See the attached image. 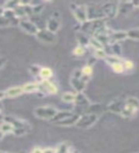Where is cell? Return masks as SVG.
<instances>
[{"instance_id":"cell-1","label":"cell","mask_w":139,"mask_h":153,"mask_svg":"<svg viewBox=\"0 0 139 153\" xmlns=\"http://www.w3.org/2000/svg\"><path fill=\"white\" fill-rule=\"evenodd\" d=\"M4 121L10 122L13 126H14V131L13 134L16 136H22L25 135L29 132V130L31 129L30 124L27 122L23 121V120L17 119V118H13V117H7V118H3Z\"/></svg>"},{"instance_id":"cell-2","label":"cell","mask_w":139,"mask_h":153,"mask_svg":"<svg viewBox=\"0 0 139 153\" xmlns=\"http://www.w3.org/2000/svg\"><path fill=\"white\" fill-rule=\"evenodd\" d=\"M58 111L51 106H40L35 109V115L42 120H51L54 119Z\"/></svg>"},{"instance_id":"cell-3","label":"cell","mask_w":139,"mask_h":153,"mask_svg":"<svg viewBox=\"0 0 139 153\" xmlns=\"http://www.w3.org/2000/svg\"><path fill=\"white\" fill-rule=\"evenodd\" d=\"M98 116L94 113H88V114H84L82 116H80L79 120L76 123L75 126L78 128H82V129H87L90 127L94 124V123L97 121Z\"/></svg>"},{"instance_id":"cell-4","label":"cell","mask_w":139,"mask_h":153,"mask_svg":"<svg viewBox=\"0 0 139 153\" xmlns=\"http://www.w3.org/2000/svg\"><path fill=\"white\" fill-rule=\"evenodd\" d=\"M137 110H139V100L136 98H129L126 100V105L124 107L123 111L121 113V116L123 117H131L135 114Z\"/></svg>"},{"instance_id":"cell-5","label":"cell","mask_w":139,"mask_h":153,"mask_svg":"<svg viewBox=\"0 0 139 153\" xmlns=\"http://www.w3.org/2000/svg\"><path fill=\"white\" fill-rule=\"evenodd\" d=\"M71 12L74 13L75 18L81 23H84L88 20V9L83 5H77L74 3H71L70 5Z\"/></svg>"},{"instance_id":"cell-6","label":"cell","mask_w":139,"mask_h":153,"mask_svg":"<svg viewBox=\"0 0 139 153\" xmlns=\"http://www.w3.org/2000/svg\"><path fill=\"white\" fill-rule=\"evenodd\" d=\"M61 25V20H60V13L58 12L52 13L51 18L47 21V30H49L51 33H54L58 31Z\"/></svg>"},{"instance_id":"cell-7","label":"cell","mask_w":139,"mask_h":153,"mask_svg":"<svg viewBox=\"0 0 139 153\" xmlns=\"http://www.w3.org/2000/svg\"><path fill=\"white\" fill-rule=\"evenodd\" d=\"M102 10L105 17H114L118 13V4L113 2H108L102 5Z\"/></svg>"},{"instance_id":"cell-8","label":"cell","mask_w":139,"mask_h":153,"mask_svg":"<svg viewBox=\"0 0 139 153\" xmlns=\"http://www.w3.org/2000/svg\"><path fill=\"white\" fill-rule=\"evenodd\" d=\"M36 36L38 39L45 43H54L56 39L55 33L50 32L49 30H47V29H40V30L38 31Z\"/></svg>"},{"instance_id":"cell-9","label":"cell","mask_w":139,"mask_h":153,"mask_svg":"<svg viewBox=\"0 0 139 153\" xmlns=\"http://www.w3.org/2000/svg\"><path fill=\"white\" fill-rule=\"evenodd\" d=\"M88 9V20H99L105 17L102 7L98 6H90Z\"/></svg>"},{"instance_id":"cell-10","label":"cell","mask_w":139,"mask_h":153,"mask_svg":"<svg viewBox=\"0 0 139 153\" xmlns=\"http://www.w3.org/2000/svg\"><path fill=\"white\" fill-rule=\"evenodd\" d=\"M19 26L22 29L23 31H25L28 33H31V35H37L39 29L35 25V23L29 20H21L19 23Z\"/></svg>"},{"instance_id":"cell-11","label":"cell","mask_w":139,"mask_h":153,"mask_svg":"<svg viewBox=\"0 0 139 153\" xmlns=\"http://www.w3.org/2000/svg\"><path fill=\"white\" fill-rule=\"evenodd\" d=\"M44 94H56L57 93V87L54 83L51 82L49 79L42 80L40 82V91Z\"/></svg>"},{"instance_id":"cell-12","label":"cell","mask_w":139,"mask_h":153,"mask_svg":"<svg viewBox=\"0 0 139 153\" xmlns=\"http://www.w3.org/2000/svg\"><path fill=\"white\" fill-rule=\"evenodd\" d=\"M24 93V90L22 86H15V87H11L7 89L6 91L1 92V100H4L5 98H14L17 96Z\"/></svg>"},{"instance_id":"cell-13","label":"cell","mask_w":139,"mask_h":153,"mask_svg":"<svg viewBox=\"0 0 139 153\" xmlns=\"http://www.w3.org/2000/svg\"><path fill=\"white\" fill-rule=\"evenodd\" d=\"M133 2H120L118 3V16H127L135 8Z\"/></svg>"},{"instance_id":"cell-14","label":"cell","mask_w":139,"mask_h":153,"mask_svg":"<svg viewBox=\"0 0 139 153\" xmlns=\"http://www.w3.org/2000/svg\"><path fill=\"white\" fill-rule=\"evenodd\" d=\"M86 81L82 78H74V76H71V86L77 91V93H82V91L86 87Z\"/></svg>"},{"instance_id":"cell-15","label":"cell","mask_w":139,"mask_h":153,"mask_svg":"<svg viewBox=\"0 0 139 153\" xmlns=\"http://www.w3.org/2000/svg\"><path fill=\"white\" fill-rule=\"evenodd\" d=\"M125 105H126V100H115V102L109 104L108 109L113 113H117L121 115Z\"/></svg>"},{"instance_id":"cell-16","label":"cell","mask_w":139,"mask_h":153,"mask_svg":"<svg viewBox=\"0 0 139 153\" xmlns=\"http://www.w3.org/2000/svg\"><path fill=\"white\" fill-rule=\"evenodd\" d=\"M128 37V33L127 32H122V31H118V32H113L111 33L110 35V40H111V45L114 44V43H118L119 41L126 39Z\"/></svg>"},{"instance_id":"cell-17","label":"cell","mask_w":139,"mask_h":153,"mask_svg":"<svg viewBox=\"0 0 139 153\" xmlns=\"http://www.w3.org/2000/svg\"><path fill=\"white\" fill-rule=\"evenodd\" d=\"M75 105L78 107H90V100H88V98L82 93H77L76 94V99H75V102H74Z\"/></svg>"},{"instance_id":"cell-18","label":"cell","mask_w":139,"mask_h":153,"mask_svg":"<svg viewBox=\"0 0 139 153\" xmlns=\"http://www.w3.org/2000/svg\"><path fill=\"white\" fill-rule=\"evenodd\" d=\"M22 88L24 90V93H36L40 91V83L38 82H28L25 83Z\"/></svg>"},{"instance_id":"cell-19","label":"cell","mask_w":139,"mask_h":153,"mask_svg":"<svg viewBox=\"0 0 139 153\" xmlns=\"http://www.w3.org/2000/svg\"><path fill=\"white\" fill-rule=\"evenodd\" d=\"M79 118H80V116L78 114H73L70 118L64 120V121L58 123L57 124H58V126H73V124H76Z\"/></svg>"},{"instance_id":"cell-20","label":"cell","mask_w":139,"mask_h":153,"mask_svg":"<svg viewBox=\"0 0 139 153\" xmlns=\"http://www.w3.org/2000/svg\"><path fill=\"white\" fill-rule=\"evenodd\" d=\"M73 114H74V113L69 112V111L58 112V113L56 114V116L51 120V122H52V123H54L55 124H57L58 123H60V122H62V121H64V120L70 118Z\"/></svg>"},{"instance_id":"cell-21","label":"cell","mask_w":139,"mask_h":153,"mask_svg":"<svg viewBox=\"0 0 139 153\" xmlns=\"http://www.w3.org/2000/svg\"><path fill=\"white\" fill-rule=\"evenodd\" d=\"M14 131V126L13 124L10 123V122H7V121H2V123H1V136L3 137L5 134H9V133H13Z\"/></svg>"},{"instance_id":"cell-22","label":"cell","mask_w":139,"mask_h":153,"mask_svg":"<svg viewBox=\"0 0 139 153\" xmlns=\"http://www.w3.org/2000/svg\"><path fill=\"white\" fill-rule=\"evenodd\" d=\"M62 100L65 102H68V103H71V102H75V99H76V94L74 93H71V92H66L64 94H62Z\"/></svg>"},{"instance_id":"cell-23","label":"cell","mask_w":139,"mask_h":153,"mask_svg":"<svg viewBox=\"0 0 139 153\" xmlns=\"http://www.w3.org/2000/svg\"><path fill=\"white\" fill-rule=\"evenodd\" d=\"M105 60H106L107 63H109L110 65H112V66H113L114 64H117V63H120V62H122L120 57H118L117 56H114V55H108L106 56V59H105Z\"/></svg>"},{"instance_id":"cell-24","label":"cell","mask_w":139,"mask_h":153,"mask_svg":"<svg viewBox=\"0 0 139 153\" xmlns=\"http://www.w3.org/2000/svg\"><path fill=\"white\" fill-rule=\"evenodd\" d=\"M51 75H52V72L50 68H48V67H43V68H41L39 76L42 79V80H47L51 78Z\"/></svg>"},{"instance_id":"cell-25","label":"cell","mask_w":139,"mask_h":153,"mask_svg":"<svg viewBox=\"0 0 139 153\" xmlns=\"http://www.w3.org/2000/svg\"><path fill=\"white\" fill-rule=\"evenodd\" d=\"M90 45L93 46L95 50L104 49V45L100 41H98L95 37H93V38H90Z\"/></svg>"},{"instance_id":"cell-26","label":"cell","mask_w":139,"mask_h":153,"mask_svg":"<svg viewBox=\"0 0 139 153\" xmlns=\"http://www.w3.org/2000/svg\"><path fill=\"white\" fill-rule=\"evenodd\" d=\"M127 33H128V37L132 38V39H139V28L128 31Z\"/></svg>"},{"instance_id":"cell-27","label":"cell","mask_w":139,"mask_h":153,"mask_svg":"<svg viewBox=\"0 0 139 153\" xmlns=\"http://www.w3.org/2000/svg\"><path fill=\"white\" fill-rule=\"evenodd\" d=\"M112 67H113V70L115 72V73L120 74V73H124V72H125V67H124V65H123V62H120V63H117V64H114Z\"/></svg>"},{"instance_id":"cell-28","label":"cell","mask_w":139,"mask_h":153,"mask_svg":"<svg viewBox=\"0 0 139 153\" xmlns=\"http://www.w3.org/2000/svg\"><path fill=\"white\" fill-rule=\"evenodd\" d=\"M77 40H78V42H79L80 46H83V47H84V46H86V45H90V39H89V38L86 37L84 35L79 36L78 38H77Z\"/></svg>"},{"instance_id":"cell-29","label":"cell","mask_w":139,"mask_h":153,"mask_svg":"<svg viewBox=\"0 0 139 153\" xmlns=\"http://www.w3.org/2000/svg\"><path fill=\"white\" fill-rule=\"evenodd\" d=\"M94 56H95V57H97V59H106V56L108 55L104 49H101V50H95Z\"/></svg>"},{"instance_id":"cell-30","label":"cell","mask_w":139,"mask_h":153,"mask_svg":"<svg viewBox=\"0 0 139 153\" xmlns=\"http://www.w3.org/2000/svg\"><path fill=\"white\" fill-rule=\"evenodd\" d=\"M40 71H41V68L40 67H38L37 65H32L30 67V73L32 76H39Z\"/></svg>"},{"instance_id":"cell-31","label":"cell","mask_w":139,"mask_h":153,"mask_svg":"<svg viewBox=\"0 0 139 153\" xmlns=\"http://www.w3.org/2000/svg\"><path fill=\"white\" fill-rule=\"evenodd\" d=\"M111 48H112V51H113V55H114V56L120 55L121 49H120V46H119L118 43H114V44H112Z\"/></svg>"},{"instance_id":"cell-32","label":"cell","mask_w":139,"mask_h":153,"mask_svg":"<svg viewBox=\"0 0 139 153\" xmlns=\"http://www.w3.org/2000/svg\"><path fill=\"white\" fill-rule=\"evenodd\" d=\"M74 54L75 55V56H83L84 54H85V48L83 47V46H77L75 48V49L74 50Z\"/></svg>"},{"instance_id":"cell-33","label":"cell","mask_w":139,"mask_h":153,"mask_svg":"<svg viewBox=\"0 0 139 153\" xmlns=\"http://www.w3.org/2000/svg\"><path fill=\"white\" fill-rule=\"evenodd\" d=\"M68 151H69V147L68 146H66L65 143L59 145L58 147L56 148V153H67Z\"/></svg>"},{"instance_id":"cell-34","label":"cell","mask_w":139,"mask_h":153,"mask_svg":"<svg viewBox=\"0 0 139 153\" xmlns=\"http://www.w3.org/2000/svg\"><path fill=\"white\" fill-rule=\"evenodd\" d=\"M81 70H82V73H83L84 76H90V75H92V73H93V67L92 66H89V65L83 67V68L81 69Z\"/></svg>"},{"instance_id":"cell-35","label":"cell","mask_w":139,"mask_h":153,"mask_svg":"<svg viewBox=\"0 0 139 153\" xmlns=\"http://www.w3.org/2000/svg\"><path fill=\"white\" fill-rule=\"evenodd\" d=\"M123 65L125 67V71H130L133 69V63L131 60H125L123 61Z\"/></svg>"},{"instance_id":"cell-36","label":"cell","mask_w":139,"mask_h":153,"mask_svg":"<svg viewBox=\"0 0 139 153\" xmlns=\"http://www.w3.org/2000/svg\"><path fill=\"white\" fill-rule=\"evenodd\" d=\"M32 11L33 13H38L43 10V5L42 4H36V5H32Z\"/></svg>"},{"instance_id":"cell-37","label":"cell","mask_w":139,"mask_h":153,"mask_svg":"<svg viewBox=\"0 0 139 153\" xmlns=\"http://www.w3.org/2000/svg\"><path fill=\"white\" fill-rule=\"evenodd\" d=\"M43 153H56V148H46V149L43 150Z\"/></svg>"},{"instance_id":"cell-38","label":"cell","mask_w":139,"mask_h":153,"mask_svg":"<svg viewBox=\"0 0 139 153\" xmlns=\"http://www.w3.org/2000/svg\"><path fill=\"white\" fill-rule=\"evenodd\" d=\"M32 153H43V150L37 147V148H35V149L32 150Z\"/></svg>"},{"instance_id":"cell-39","label":"cell","mask_w":139,"mask_h":153,"mask_svg":"<svg viewBox=\"0 0 139 153\" xmlns=\"http://www.w3.org/2000/svg\"><path fill=\"white\" fill-rule=\"evenodd\" d=\"M4 64H5V60H4V57H1V68H3Z\"/></svg>"},{"instance_id":"cell-40","label":"cell","mask_w":139,"mask_h":153,"mask_svg":"<svg viewBox=\"0 0 139 153\" xmlns=\"http://www.w3.org/2000/svg\"><path fill=\"white\" fill-rule=\"evenodd\" d=\"M133 4H135V6L139 7V1H133Z\"/></svg>"},{"instance_id":"cell-41","label":"cell","mask_w":139,"mask_h":153,"mask_svg":"<svg viewBox=\"0 0 139 153\" xmlns=\"http://www.w3.org/2000/svg\"><path fill=\"white\" fill-rule=\"evenodd\" d=\"M2 153H10V152H2Z\"/></svg>"},{"instance_id":"cell-42","label":"cell","mask_w":139,"mask_h":153,"mask_svg":"<svg viewBox=\"0 0 139 153\" xmlns=\"http://www.w3.org/2000/svg\"><path fill=\"white\" fill-rule=\"evenodd\" d=\"M138 153H139V152H138Z\"/></svg>"}]
</instances>
